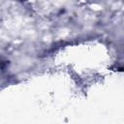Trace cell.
Listing matches in <instances>:
<instances>
[{
	"label": "cell",
	"mask_w": 124,
	"mask_h": 124,
	"mask_svg": "<svg viewBox=\"0 0 124 124\" xmlns=\"http://www.w3.org/2000/svg\"><path fill=\"white\" fill-rule=\"evenodd\" d=\"M9 64V62L8 61H6V60H3V59H0V69H5L6 68V66Z\"/></svg>",
	"instance_id": "cell-1"
}]
</instances>
